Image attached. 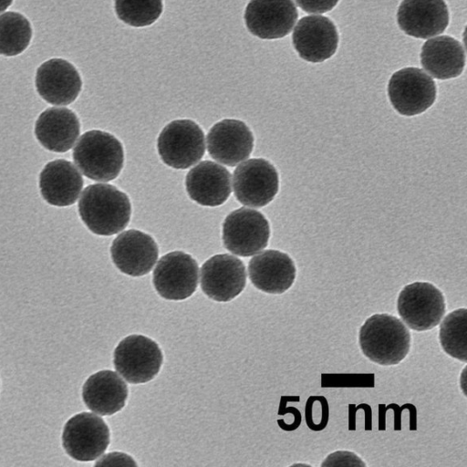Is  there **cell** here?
I'll return each instance as SVG.
<instances>
[{
	"label": "cell",
	"instance_id": "31",
	"mask_svg": "<svg viewBox=\"0 0 467 467\" xmlns=\"http://www.w3.org/2000/svg\"><path fill=\"white\" fill-rule=\"evenodd\" d=\"M297 5L306 13H326L332 10L338 0H296Z\"/></svg>",
	"mask_w": 467,
	"mask_h": 467
},
{
	"label": "cell",
	"instance_id": "2",
	"mask_svg": "<svg viewBox=\"0 0 467 467\" xmlns=\"http://www.w3.org/2000/svg\"><path fill=\"white\" fill-rule=\"evenodd\" d=\"M410 333L398 317L382 313L369 317L358 333L359 347L369 360L382 366L397 365L410 348Z\"/></svg>",
	"mask_w": 467,
	"mask_h": 467
},
{
	"label": "cell",
	"instance_id": "10",
	"mask_svg": "<svg viewBox=\"0 0 467 467\" xmlns=\"http://www.w3.org/2000/svg\"><path fill=\"white\" fill-rule=\"evenodd\" d=\"M233 187L239 202L255 208L263 207L273 201L278 192V172L265 159H250L234 170Z\"/></svg>",
	"mask_w": 467,
	"mask_h": 467
},
{
	"label": "cell",
	"instance_id": "29",
	"mask_svg": "<svg viewBox=\"0 0 467 467\" xmlns=\"http://www.w3.org/2000/svg\"><path fill=\"white\" fill-rule=\"evenodd\" d=\"M321 466H360L366 467V463L355 454L348 451H337L327 455Z\"/></svg>",
	"mask_w": 467,
	"mask_h": 467
},
{
	"label": "cell",
	"instance_id": "27",
	"mask_svg": "<svg viewBox=\"0 0 467 467\" xmlns=\"http://www.w3.org/2000/svg\"><path fill=\"white\" fill-rule=\"evenodd\" d=\"M162 0H115L119 19L135 27L153 24L162 12Z\"/></svg>",
	"mask_w": 467,
	"mask_h": 467
},
{
	"label": "cell",
	"instance_id": "33",
	"mask_svg": "<svg viewBox=\"0 0 467 467\" xmlns=\"http://www.w3.org/2000/svg\"><path fill=\"white\" fill-rule=\"evenodd\" d=\"M408 403L403 404L401 407H400L398 404L390 403L388 406H386V409H392L394 410L395 416H394V430L400 431L401 430V419L400 415L404 409H407Z\"/></svg>",
	"mask_w": 467,
	"mask_h": 467
},
{
	"label": "cell",
	"instance_id": "19",
	"mask_svg": "<svg viewBox=\"0 0 467 467\" xmlns=\"http://www.w3.org/2000/svg\"><path fill=\"white\" fill-rule=\"evenodd\" d=\"M248 275L257 289L267 294H283L294 284L296 269L287 254L270 249L249 261Z\"/></svg>",
	"mask_w": 467,
	"mask_h": 467
},
{
	"label": "cell",
	"instance_id": "8",
	"mask_svg": "<svg viewBox=\"0 0 467 467\" xmlns=\"http://www.w3.org/2000/svg\"><path fill=\"white\" fill-rule=\"evenodd\" d=\"M436 84L422 69L404 67L389 78L388 95L392 107L401 115L426 111L435 101Z\"/></svg>",
	"mask_w": 467,
	"mask_h": 467
},
{
	"label": "cell",
	"instance_id": "11",
	"mask_svg": "<svg viewBox=\"0 0 467 467\" xmlns=\"http://www.w3.org/2000/svg\"><path fill=\"white\" fill-rule=\"evenodd\" d=\"M199 266L196 260L182 251L161 256L153 270L152 283L157 293L167 300H184L198 285Z\"/></svg>",
	"mask_w": 467,
	"mask_h": 467
},
{
	"label": "cell",
	"instance_id": "25",
	"mask_svg": "<svg viewBox=\"0 0 467 467\" xmlns=\"http://www.w3.org/2000/svg\"><path fill=\"white\" fill-rule=\"evenodd\" d=\"M440 343L443 351L460 361H467V309L450 312L440 326Z\"/></svg>",
	"mask_w": 467,
	"mask_h": 467
},
{
	"label": "cell",
	"instance_id": "26",
	"mask_svg": "<svg viewBox=\"0 0 467 467\" xmlns=\"http://www.w3.org/2000/svg\"><path fill=\"white\" fill-rule=\"evenodd\" d=\"M32 27L26 16L17 12L0 15V55L13 57L29 45Z\"/></svg>",
	"mask_w": 467,
	"mask_h": 467
},
{
	"label": "cell",
	"instance_id": "17",
	"mask_svg": "<svg viewBox=\"0 0 467 467\" xmlns=\"http://www.w3.org/2000/svg\"><path fill=\"white\" fill-rule=\"evenodd\" d=\"M397 23L405 34L428 38L446 29L449 10L444 0H403L397 11Z\"/></svg>",
	"mask_w": 467,
	"mask_h": 467
},
{
	"label": "cell",
	"instance_id": "1",
	"mask_svg": "<svg viewBox=\"0 0 467 467\" xmlns=\"http://www.w3.org/2000/svg\"><path fill=\"white\" fill-rule=\"evenodd\" d=\"M78 213L92 233L109 236L126 228L131 204L127 194L111 184H90L80 196Z\"/></svg>",
	"mask_w": 467,
	"mask_h": 467
},
{
	"label": "cell",
	"instance_id": "7",
	"mask_svg": "<svg viewBox=\"0 0 467 467\" xmlns=\"http://www.w3.org/2000/svg\"><path fill=\"white\" fill-rule=\"evenodd\" d=\"M270 226L264 214L256 210L240 208L230 213L223 223V243L231 253L251 256L266 247Z\"/></svg>",
	"mask_w": 467,
	"mask_h": 467
},
{
	"label": "cell",
	"instance_id": "21",
	"mask_svg": "<svg viewBox=\"0 0 467 467\" xmlns=\"http://www.w3.org/2000/svg\"><path fill=\"white\" fill-rule=\"evenodd\" d=\"M82 187L79 171L63 159L47 163L39 175L41 195L51 205L63 207L75 203Z\"/></svg>",
	"mask_w": 467,
	"mask_h": 467
},
{
	"label": "cell",
	"instance_id": "24",
	"mask_svg": "<svg viewBox=\"0 0 467 467\" xmlns=\"http://www.w3.org/2000/svg\"><path fill=\"white\" fill-rule=\"evenodd\" d=\"M420 64L433 78L449 79L460 76L465 65V51L462 44L450 36L426 41L420 52Z\"/></svg>",
	"mask_w": 467,
	"mask_h": 467
},
{
	"label": "cell",
	"instance_id": "12",
	"mask_svg": "<svg viewBox=\"0 0 467 467\" xmlns=\"http://www.w3.org/2000/svg\"><path fill=\"white\" fill-rule=\"evenodd\" d=\"M246 285V271L244 263L237 257L221 254L204 262L201 268V287L211 299L228 302L244 290Z\"/></svg>",
	"mask_w": 467,
	"mask_h": 467
},
{
	"label": "cell",
	"instance_id": "6",
	"mask_svg": "<svg viewBox=\"0 0 467 467\" xmlns=\"http://www.w3.org/2000/svg\"><path fill=\"white\" fill-rule=\"evenodd\" d=\"M163 356L158 344L142 335H130L116 347L113 363L117 372L131 384L146 383L158 374Z\"/></svg>",
	"mask_w": 467,
	"mask_h": 467
},
{
	"label": "cell",
	"instance_id": "9",
	"mask_svg": "<svg viewBox=\"0 0 467 467\" xmlns=\"http://www.w3.org/2000/svg\"><path fill=\"white\" fill-rule=\"evenodd\" d=\"M62 444L66 452L80 462L94 461L102 455L109 444V430L102 418L81 412L65 424Z\"/></svg>",
	"mask_w": 467,
	"mask_h": 467
},
{
	"label": "cell",
	"instance_id": "3",
	"mask_svg": "<svg viewBox=\"0 0 467 467\" xmlns=\"http://www.w3.org/2000/svg\"><path fill=\"white\" fill-rule=\"evenodd\" d=\"M72 155L79 171L98 182H106L117 178L124 163L121 142L114 135L98 130L85 132Z\"/></svg>",
	"mask_w": 467,
	"mask_h": 467
},
{
	"label": "cell",
	"instance_id": "34",
	"mask_svg": "<svg viewBox=\"0 0 467 467\" xmlns=\"http://www.w3.org/2000/svg\"><path fill=\"white\" fill-rule=\"evenodd\" d=\"M358 409H363L365 411V431H370L372 429V413L371 408L368 404L360 403L358 405Z\"/></svg>",
	"mask_w": 467,
	"mask_h": 467
},
{
	"label": "cell",
	"instance_id": "32",
	"mask_svg": "<svg viewBox=\"0 0 467 467\" xmlns=\"http://www.w3.org/2000/svg\"><path fill=\"white\" fill-rule=\"evenodd\" d=\"M317 400L321 404V418L317 426V431H323L328 422L329 419V406L327 400L324 396H317Z\"/></svg>",
	"mask_w": 467,
	"mask_h": 467
},
{
	"label": "cell",
	"instance_id": "28",
	"mask_svg": "<svg viewBox=\"0 0 467 467\" xmlns=\"http://www.w3.org/2000/svg\"><path fill=\"white\" fill-rule=\"evenodd\" d=\"M373 373H323L322 388H374Z\"/></svg>",
	"mask_w": 467,
	"mask_h": 467
},
{
	"label": "cell",
	"instance_id": "35",
	"mask_svg": "<svg viewBox=\"0 0 467 467\" xmlns=\"http://www.w3.org/2000/svg\"><path fill=\"white\" fill-rule=\"evenodd\" d=\"M359 410L355 404L348 405V430H356V411Z\"/></svg>",
	"mask_w": 467,
	"mask_h": 467
},
{
	"label": "cell",
	"instance_id": "23",
	"mask_svg": "<svg viewBox=\"0 0 467 467\" xmlns=\"http://www.w3.org/2000/svg\"><path fill=\"white\" fill-rule=\"evenodd\" d=\"M128 387L112 370H100L88 377L82 388V399L92 411L109 416L119 411L126 403Z\"/></svg>",
	"mask_w": 467,
	"mask_h": 467
},
{
	"label": "cell",
	"instance_id": "37",
	"mask_svg": "<svg viewBox=\"0 0 467 467\" xmlns=\"http://www.w3.org/2000/svg\"><path fill=\"white\" fill-rule=\"evenodd\" d=\"M13 0H0V13L5 11L10 5L12 4Z\"/></svg>",
	"mask_w": 467,
	"mask_h": 467
},
{
	"label": "cell",
	"instance_id": "5",
	"mask_svg": "<svg viewBox=\"0 0 467 467\" xmlns=\"http://www.w3.org/2000/svg\"><path fill=\"white\" fill-rule=\"evenodd\" d=\"M397 310L410 328L427 331L441 321L446 303L442 292L431 283L414 282L400 292Z\"/></svg>",
	"mask_w": 467,
	"mask_h": 467
},
{
	"label": "cell",
	"instance_id": "14",
	"mask_svg": "<svg viewBox=\"0 0 467 467\" xmlns=\"http://www.w3.org/2000/svg\"><path fill=\"white\" fill-rule=\"evenodd\" d=\"M293 47L301 58L312 63L323 62L337 51L338 33L327 16L302 17L292 35Z\"/></svg>",
	"mask_w": 467,
	"mask_h": 467
},
{
	"label": "cell",
	"instance_id": "22",
	"mask_svg": "<svg viewBox=\"0 0 467 467\" xmlns=\"http://www.w3.org/2000/svg\"><path fill=\"white\" fill-rule=\"evenodd\" d=\"M80 132L77 115L67 108H49L35 124V135L48 150L65 152L72 148Z\"/></svg>",
	"mask_w": 467,
	"mask_h": 467
},
{
	"label": "cell",
	"instance_id": "20",
	"mask_svg": "<svg viewBox=\"0 0 467 467\" xmlns=\"http://www.w3.org/2000/svg\"><path fill=\"white\" fill-rule=\"evenodd\" d=\"M185 187L190 198L203 206H219L232 191L231 174L223 166L203 161L189 171Z\"/></svg>",
	"mask_w": 467,
	"mask_h": 467
},
{
	"label": "cell",
	"instance_id": "36",
	"mask_svg": "<svg viewBox=\"0 0 467 467\" xmlns=\"http://www.w3.org/2000/svg\"><path fill=\"white\" fill-rule=\"evenodd\" d=\"M388 410L385 404L379 405V430L384 431L386 429V418L385 413Z\"/></svg>",
	"mask_w": 467,
	"mask_h": 467
},
{
	"label": "cell",
	"instance_id": "18",
	"mask_svg": "<svg viewBox=\"0 0 467 467\" xmlns=\"http://www.w3.org/2000/svg\"><path fill=\"white\" fill-rule=\"evenodd\" d=\"M36 88L42 99L53 105H68L78 96L82 80L76 67L62 58H51L39 66Z\"/></svg>",
	"mask_w": 467,
	"mask_h": 467
},
{
	"label": "cell",
	"instance_id": "30",
	"mask_svg": "<svg viewBox=\"0 0 467 467\" xmlns=\"http://www.w3.org/2000/svg\"><path fill=\"white\" fill-rule=\"evenodd\" d=\"M300 400L299 396H282L280 400V406H279V415H284L286 413H292L295 417L294 422L292 424H286L285 423L284 420H278V425L281 429L286 431H292L296 430L302 421V416L300 411L294 407H286V403L289 401L297 402Z\"/></svg>",
	"mask_w": 467,
	"mask_h": 467
},
{
	"label": "cell",
	"instance_id": "15",
	"mask_svg": "<svg viewBox=\"0 0 467 467\" xmlns=\"http://www.w3.org/2000/svg\"><path fill=\"white\" fill-rule=\"evenodd\" d=\"M110 255L120 272L131 276H141L150 273L157 262L159 248L150 234L130 229L113 240Z\"/></svg>",
	"mask_w": 467,
	"mask_h": 467
},
{
	"label": "cell",
	"instance_id": "13",
	"mask_svg": "<svg viewBox=\"0 0 467 467\" xmlns=\"http://www.w3.org/2000/svg\"><path fill=\"white\" fill-rule=\"evenodd\" d=\"M298 17L293 0H250L244 12L247 29L263 39L288 35Z\"/></svg>",
	"mask_w": 467,
	"mask_h": 467
},
{
	"label": "cell",
	"instance_id": "16",
	"mask_svg": "<svg viewBox=\"0 0 467 467\" xmlns=\"http://www.w3.org/2000/svg\"><path fill=\"white\" fill-rule=\"evenodd\" d=\"M253 148V132L239 119H223L215 123L207 135L210 156L227 166H235L246 160Z\"/></svg>",
	"mask_w": 467,
	"mask_h": 467
},
{
	"label": "cell",
	"instance_id": "4",
	"mask_svg": "<svg viewBox=\"0 0 467 467\" xmlns=\"http://www.w3.org/2000/svg\"><path fill=\"white\" fill-rule=\"evenodd\" d=\"M157 148L166 165L174 169H187L197 163L204 154V133L192 119H175L161 130Z\"/></svg>",
	"mask_w": 467,
	"mask_h": 467
}]
</instances>
